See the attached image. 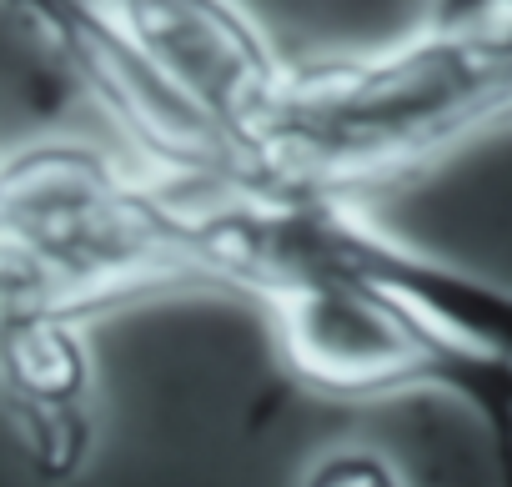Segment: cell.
<instances>
[{
    "instance_id": "cell-1",
    "label": "cell",
    "mask_w": 512,
    "mask_h": 487,
    "mask_svg": "<svg viewBox=\"0 0 512 487\" xmlns=\"http://www.w3.org/2000/svg\"><path fill=\"white\" fill-rule=\"evenodd\" d=\"M497 126H512V16L482 6L357 56L287 61L236 151L262 186L352 196Z\"/></svg>"
},
{
    "instance_id": "cell-2",
    "label": "cell",
    "mask_w": 512,
    "mask_h": 487,
    "mask_svg": "<svg viewBox=\"0 0 512 487\" xmlns=\"http://www.w3.org/2000/svg\"><path fill=\"white\" fill-rule=\"evenodd\" d=\"M0 247L91 292L101 312L206 287L171 186L76 141L0 156Z\"/></svg>"
},
{
    "instance_id": "cell-3",
    "label": "cell",
    "mask_w": 512,
    "mask_h": 487,
    "mask_svg": "<svg viewBox=\"0 0 512 487\" xmlns=\"http://www.w3.org/2000/svg\"><path fill=\"white\" fill-rule=\"evenodd\" d=\"M36 41L76 76V86L121 126L141 171L161 181L246 176L236 141L201 116L121 31L96 0H6Z\"/></svg>"
},
{
    "instance_id": "cell-4",
    "label": "cell",
    "mask_w": 512,
    "mask_h": 487,
    "mask_svg": "<svg viewBox=\"0 0 512 487\" xmlns=\"http://www.w3.org/2000/svg\"><path fill=\"white\" fill-rule=\"evenodd\" d=\"M96 6L231 141H241L287 71V56L241 0H96Z\"/></svg>"
},
{
    "instance_id": "cell-5",
    "label": "cell",
    "mask_w": 512,
    "mask_h": 487,
    "mask_svg": "<svg viewBox=\"0 0 512 487\" xmlns=\"http://www.w3.org/2000/svg\"><path fill=\"white\" fill-rule=\"evenodd\" d=\"M307 231L327 257L397 292L462 347L512 367V287L472 277L442 257L407 247V241L382 236L347 196H307Z\"/></svg>"
},
{
    "instance_id": "cell-6",
    "label": "cell",
    "mask_w": 512,
    "mask_h": 487,
    "mask_svg": "<svg viewBox=\"0 0 512 487\" xmlns=\"http://www.w3.org/2000/svg\"><path fill=\"white\" fill-rule=\"evenodd\" d=\"M96 357L81 317H31L0 332V402H6L26 457L41 477L61 482L91 447Z\"/></svg>"
},
{
    "instance_id": "cell-7",
    "label": "cell",
    "mask_w": 512,
    "mask_h": 487,
    "mask_svg": "<svg viewBox=\"0 0 512 487\" xmlns=\"http://www.w3.org/2000/svg\"><path fill=\"white\" fill-rule=\"evenodd\" d=\"M302 487H407V477L372 447H337L302 472Z\"/></svg>"
},
{
    "instance_id": "cell-8",
    "label": "cell",
    "mask_w": 512,
    "mask_h": 487,
    "mask_svg": "<svg viewBox=\"0 0 512 487\" xmlns=\"http://www.w3.org/2000/svg\"><path fill=\"white\" fill-rule=\"evenodd\" d=\"M482 6H492V11H507V16H512V0H482Z\"/></svg>"
}]
</instances>
